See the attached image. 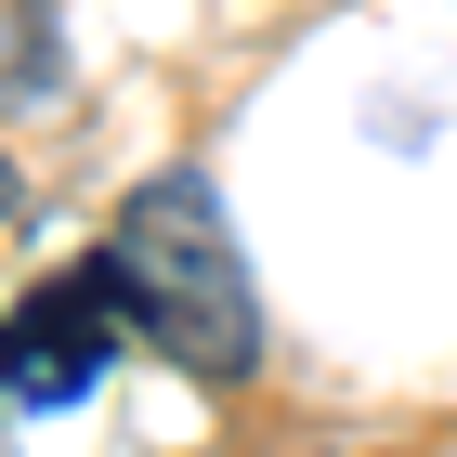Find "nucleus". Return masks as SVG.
Here are the masks:
<instances>
[{"mask_svg":"<svg viewBox=\"0 0 457 457\" xmlns=\"http://www.w3.org/2000/svg\"><path fill=\"white\" fill-rule=\"evenodd\" d=\"M118 340H144V327H131V301H118V262L92 248V262L39 275L27 301H13V327H0V379H13L27 419H53V405H79V392L118 366Z\"/></svg>","mask_w":457,"mask_h":457,"instance_id":"2","label":"nucleus"},{"mask_svg":"<svg viewBox=\"0 0 457 457\" xmlns=\"http://www.w3.org/2000/svg\"><path fill=\"white\" fill-rule=\"evenodd\" d=\"M13 105H53V39H39V0H13Z\"/></svg>","mask_w":457,"mask_h":457,"instance_id":"3","label":"nucleus"},{"mask_svg":"<svg viewBox=\"0 0 457 457\" xmlns=\"http://www.w3.org/2000/svg\"><path fill=\"white\" fill-rule=\"evenodd\" d=\"M105 262H118L131 327L170 353L183 379H248L262 366V287H248V248H236V222H222V196L196 170L144 183L131 210H118Z\"/></svg>","mask_w":457,"mask_h":457,"instance_id":"1","label":"nucleus"}]
</instances>
